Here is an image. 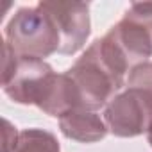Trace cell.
<instances>
[{
	"label": "cell",
	"mask_w": 152,
	"mask_h": 152,
	"mask_svg": "<svg viewBox=\"0 0 152 152\" xmlns=\"http://www.w3.org/2000/svg\"><path fill=\"white\" fill-rule=\"evenodd\" d=\"M2 88L13 102L38 106L56 118L77 109L72 79L66 73H56L45 59L18 56L11 75L2 79Z\"/></svg>",
	"instance_id": "6da1fadb"
},
{
	"label": "cell",
	"mask_w": 152,
	"mask_h": 152,
	"mask_svg": "<svg viewBox=\"0 0 152 152\" xmlns=\"http://www.w3.org/2000/svg\"><path fill=\"white\" fill-rule=\"evenodd\" d=\"M127 72H131L129 63L106 36L95 39L66 70L77 90L79 107L86 111H97L107 106L125 84Z\"/></svg>",
	"instance_id": "7a4b0ae2"
},
{
	"label": "cell",
	"mask_w": 152,
	"mask_h": 152,
	"mask_svg": "<svg viewBox=\"0 0 152 152\" xmlns=\"http://www.w3.org/2000/svg\"><path fill=\"white\" fill-rule=\"evenodd\" d=\"M4 41L25 57L45 59L59 52L61 34L52 15L41 6L18 9L6 25Z\"/></svg>",
	"instance_id": "3957f363"
},
{
	"label": "cell",
	"mask_w": 152,
	"mask_h": 152,
	"mask_svg": "<svg viewBox=\"0 0 152 152\" xmlns=\"http://www.w3.org/2000/svg\"><path fill=\"white\" fill-rule=\"evenodd\" d=\"M106 38L120 50L131 70L152 57V2L132 4Z\"/></svg>",
	"instance_id": "277c9868"
},
{
	"label": "cell",
	"mask_w": 152,
	"mask_h": 152,
	"mask_svg": "<svg viewBox=\"0 0 152 152\" xmlns=\"http://www.w3.org/2000/svg\"><path fill=\"white\" fill-rule=\"evenodd\" d=\"M104 122L118 138H134L148 132L152 127V93L127 86L106 106Z\"/></svg>",
	"instance_id": "5b68a950"
},
{
	"label": "cell",
	"mask_w": 152,
	"mask_h": 152,
	"mask_svg": "<svg viewBox=\"0 0 152 152\" xmlns=\"http://www.w3.org/2000/svg\"><path fill=\"white\" fill-rule=\"evenodd\" d=\"M54 18L59 34V54L73 56L79 52L91 32L90 6L84 2H39Z\"/></svg>",
	"instance_id": "8992f818"
},
{
	"label": "cell",
	"mask_w": 152,
	"mask_h": 152,
	"mask_svg": "<svg viewBox=\"0 0 152 152\" xmlns=\"http://www.w3.org/2000/svg\"><path fill=\"white\" fill-rule=\"evenodd\" d=\"M59 129L66 138L81 143L100 141L106 138L109 131L106 122L95 111H86V109H73L64 116H61Z\"/></svg>",
	"instance_id": "52a82bcc"
},
{
	"label": "cell",
	"mask_w": 152,
	"mask_h": 152,
	"mask_svg": "<svg viewBox=\"0 0 152 152\" xmlns=\"http://www.w3.org/2000/svg\"><path fill=\"white\" fill-rule=\"evenodd\" d=\"M13 152H61L56 134L45 129H25L18 136Z\"/></svg>",
	"instance_id": "ba28073f"
},
{
	"label": "cell",
	"mask_w": 152,
	"mask_h": 152,
	"mask_svg": "<svg viewBox=\"0 0 152 152\" xmlns=\"http://www.w3.org/2000/svg\"><path fill=\"white\" fill-rule=\"evenodd\" d=\"M129 88H141L152 93V61H145L129 72Z\"/></svg>",
	"instance_id": "9c48e42d"
},
{
	"label": "cell",
	"mask_w": 152,
	"mask_h": 152,
	"mask_svg": "<svg viewBox=\"0 0 152 152\" xmlns=\"http://www.w3.org/2000/svg\"><path fill=\"white\" fill-rule=\"evenodd\" d=\"M147 140H148V143H150V147H152V127H150L148 132H147Z\"/></svg>",
	"instance_id": "30bf717a"
}]
</instances>
